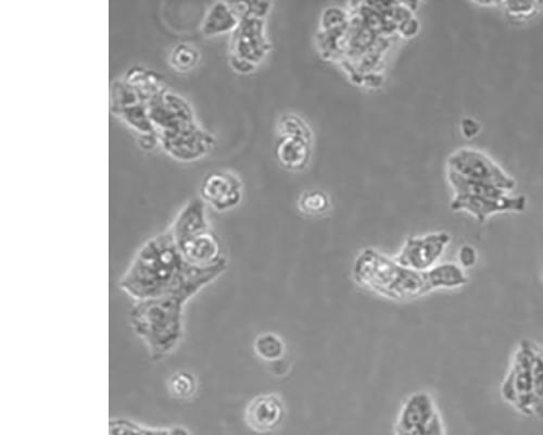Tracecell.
<instances>
[{
	"label": "cell",
	"mask_w": 543,
	"mask_h": 435,
	"mask_svg": "<svg viewBox=\"0 0 543 435\" xmlns=\"http://www.w3.org/2000/svg\"><path fill=\"white\" fill-rule=\"evenodd\" d=\"M223 260L211 268H197L183 258L170 230L148 240L120 279V289L136 302L167 295L189 301L223 275Z\"/></svg>",
	"instance_id": "1"
},
{
	"label": "cell",
	"mask_w": 543,
	"mask_h": 435,
	"mask_svg": "<svg viewBox=\"0 0 543 435\" xmlns=\"http://www.w3.org/2000/svg\"><path fill=\"white\" fill-rule=\"evenodd\" d=\"M352 278L361 287L394 301H412L440 288L462 287L469 279L454 264H444L427 271H416L393 258L365 248L352 267Z\"/></svg>",
	"instance_id": "2"
},
{
	"label": "cell",
	"mask_w": 543,
	"mask_h": 435,
	"mask_svg": "<svg viewBox=\"0 0 543 435\" xmlns=\"http://www.w3.org/2000/svg\"><path fill=\"white\" fill-rule=\"evenodd\" d=\"M146 90L148 117L164 151L184 161L205 156L213 138L199 127L191 105L166 89L153 72L147 73Z\"/></svg>",
	"instance_id": "3"
},
{
	"label": "cell",
	"mask_w": 543,
	"mask_h": 435,
	"mask_svg": "<svg viewBox=\"0 0 543 435\" xmlns=\"http://www.w3.org/2000/svg\"><path fill=\"white\" fill-rule=\"evenodd\" d=\"M187 302L184 297L167 295L138 301L132 309L133 331L154 360L167 357L181 343Z\"/></svg>",
	"instance_id": "4"
},
{
	"label": "cell",
	"mask_w": 543,
	"mask_h": 435,
	"mask_svg": "<svg viewBox=\"0 0 543 435\" xmlns=\"http://www.w3.org/2000/svg\"><path fill=\"white\" fill-rule=\"evenodd\" d=\"M169 230L189 265L211 268L226 259L218 235L209 226L206 203L200 197L186 203Z\"/></svg>",
	"instance_id": "5"
},
{
	"label": "cell",
	"mask_w": 543,
	"mask_h": 435,
	"mask_svg": "<svg viewBox=\"0 0 543 435\" xmlns=\"http://www.w3.org/2000/svg\"><path fill=\"white\" fill-rule=\"evenodd\" d=\"M503 399L527 417L543 418V348L521 342L501 388Z\"/></svg>",
	"instance_id": "6"
},
{
	"label": "cell",
	"mask_w": 543,
	"mask_h": 435,
	"mask_svg": "<svg viewBox=\"0 0 543 435\" xmlns=\"http://www.w3.org/2000/svg\"><path fill=\"white\" fill-rule=\"evenodd\" d=\"M448 178L456 194L451 209L469 211L481 223H484L490 215L505 211L522 213L526 208L527 201L524 196L510 197L507 191L497 186L466 180L449 169Z\"/></svg>",
	"instance_id": "7"
},
{
	"label": "cell",
	"mask_w": 543,
	"mask_h": 435,
	"mask_svg": "<svg viewBox=\"0 0 543 435\" xmlns=\"http://www.w3.org/2000/svg\"><path fill=\"white\" fill-rule=\"evenodd\" d=\"M271 45L265 36L264 20L249 14L241 18L231 41V65L241 73L254 71L269 54Z\"/></svg>",
	"instance_id": "8"
},
{
	"label": "cell",
	"mask_w": 543,
	"mask_h": 435,
	"mask_svg": "<svg viewBox=\"0 0 543 435\" xmlns=\"http://www.w3.org/2000/svg\"><path fill=\"white\" fill-rule=\"evenodd\" d=\"M395 435H446L431 395L416 392L403 403L396 418Z\"/></svg>",
	"instance_id": "9"
},
{
	"label": "cell",
	"mask_w": 543,
	"mask_h": 435,
	"mask_svg": "<svg viewBox=\"0 0 543 435\" xmlns=\"http://www.w3.org/2000/svg\"><path fill=\"white\" fill-rule=\"evenodd\" d=\"M448 169L466 180L494 185L503 191L515 188V181L507 176V173L489 157L475 149H459L449 158Z\"/></svg>",
	"instance_id": "10"
},
{
	"label": "cell",
	"mask_w": 543,
	"mask_h": 435,
	"mask_svg": "<svg viewBox=\"0 0 543 435\" xmlns=\"http://www.w3.org/2000/svg\"><path fill=\"white\" fill-rule=\"evenodd\" d=\"M450 240L446 232L428 234L422 238L411 236L394 259L401 266L416 271L431 270L445 253Z\"/></svg>",
	"instance_id": "11"
},
{
	"label": "cell",
	"mask_w": 543,
	"mask_h": 435,
	"mask_svg": "<svg viewBox=\"0 0 543 435\" xmlns=\"http://www.w3.org/2000/svg\"><path fill=\"white\" fill-rule=\"evenodd\" d=\"M200 198L222 213L242 203L243 184L231 172H211L201 184Z\"/></svg>",
	"instance_id": "12"
},
{
	"label": "cell",
	"mask_w": 543,
	"mask_h": 435,
	"mask_svg": "<svg viewBox=\"0 0 543 435\" xmlns=\"http://www.w3.org/2000/svg\"><path fill=\"white\" fill-rule=\"evenodd\" d=\"M244 419L252 431L262 434L274 432L285 419L284 403L276 394H261L248 403Z\"/></svg>",
	"instance_id": "13"
},
{
	"label": "cell",
	"mask_w": 543,
	"mask_h": 435,
	"mask_svg": "<svg viewBox=\"0 0 543 435\" xmlns=\"http://www.w3.org/2000/svg\"><path fill=\"white\" fill-rule=\"evenodd\" d=\"M275 156L286 169L299 171L305 169L310 161L311 141L293 136H281L275 146Z\"/></svg>",
	"instance_id": "14"
},
{
	"label": "cell",
	"mask_w": 543,
	"mask_h": 435,
	"mask_svg": "<svg viewBox=\"0 0 543 435\" xmlns=\"http://www.w3.org/2000/svg\"><path fill=\"white\" fill-rule=\"evenodd\" d=\"M241 16L234 8L233 4L217 2L211 5L201 23V32L207 36L220 35L234 32Z\"/></svg>",
	"instance_id": "15"
},
{
	"label": "cell",
	"mask_w": 543,
	"mask_h": 435,
	"mask_svg": "<svg viewBox=\"0 0 543 435\" xmlns=\"http://www.w3.org/2000/svg\"><path fill=\"white\" fill-rule=\"evenodd\" d=\"M254 347L257 355L267 362H276L285 353L284 342L276 334L270 332L258 335Z\"/></svg>",
	"instance_id": "16"
},
{
	"label": "cell",
	"mask_w": 543,
	"mask_h": 435,
	"mask_svg": "<svg viewBox=\"0 0 543 435\" xmlns=\"http://www.w3.org/2000/svg\"><path fill=\"white\" fill-rule=\"evenodd\" d=\"M298 207L308 216H321L330 210L331 198L320 190L309 191L300 196Z\"/></svg>",
	"instance_id": "17"
},
{
	"label": "cell",
	"mask_w": 543,
	"mask_h": 435,
	"mask_svg": "<svg viewBox=\"0 0 543 435\" xmlns=\"http://www.w3.org/2000/svg\"><path fill=\"white\" fill-rule=\"evenodd\" d=\"M168 389L175 399H191L197 391V379L188 371L175 372L168 381Z\"/></svg>",
	"instance_id": "18"
},
{
	"label": "cell",
	"mask_w": 543,
	"mask_h": 435,
	"mask_svg": "<svg viewBox=\"0 0 543 435\" xmlns=\"http://www.w3.org/2000/svg\"><path fill=\"white\" fill-rule=\"evenodd\" d=\"M199 52L196 47L188 43L176 45L170 54V64L176 71H189L199 62Z\"/></svg>",
	"instance_id": "19"
},
{
	"label": "cell",
	"mask_w": 543,
	"mask_h": 435,
	"mask_svg": "<svg viewBox=\"0 0 543 435\" xmlns=\"http://www.w3.org/2000/svg\"><path fill=\"white\" fill-rule=\"evenodd\" d=\"M281 136H293L311 141V131L308 124L293 114L284 115L279 122Z\"/></svg>",
	"instance_id": "20"
},
{
	"label": "cell",
	"mask_w": 543,
	"mask_h": 435,
	"mask_svg": "<svg viewBox=\"0 0 543 435\" xmlns=\"http://www.w3.org/2000/svg\"><path fill=\"white\" fill-rule=\"evenodd\" d=\"M110 435H146V428L138 426L135 422L124 419L110 421Z\"/></svg>",
	"instance_id": "21"
},
{
	"label": "cell",
	"mask_w": 543,
	"mask_h": 435,
	"mask_svg": "<svg viewBox=\"0 0 543 435\" xmlns=\"http://www.w3.org/2000/svg\"><path fill=\"white\" fill-rule=\"evenodd\" d=\"M509 15L514 18H527L533 16L538 3H505Z\"/></svg>",
	"instance_id": "22"
},
{
	"label": "cell",
	"mask_w": 543,
	"mask_h": 435,
	"mask_svg": "<svg viewBox=\"0 0 543 435\" xmlns=\"http://www.w3.org/2000/svg\"><path fill=\"white\" fill-rule=\"evenodd\" d=\"M460 263L465 268H471L476 264L477 254L475 248L470 245H464L459 253Z\"/></svg>",
	"instance_id": "23"
},
{
	"label": "cell",
	"mask_w": 543,
	"mask_h": 435,
	"mask_svg": "<svg viewBox=\"0 0 543 435\" xmlns=\"http://www.w3.org/2000/svg\"><path fill=\"white\" fill-rule=\"evenodd\" d=\"M420 28V23L418 20L414 19L413 17L408 18L407 20H404L400 23L399 31L403 36H414L416 33H418Z\"/></svg>",
	"instance_id": "24"
},
{
	"label": "cell",
	"mask_w": 543,
	"mask_h": 435,
	"mask_svg": "<svg viewBox=\"0 0 543 435\" xmlns=\"http://www.w3.org/2000/svg\"><path fill=\"white\" fill-rule=\"evenodd\" d=\"M462 130L467 138H472V136L478 133L479 127L477 123L471 119H465L462 122Z\"/></svg>",
	"instance_id": "25"
},
{
	"label": "cell",
	"mask_w": 543,
	"mask_h": 435,
	"mask_svg": "<svg viewBox=\"0 0 543 435\" xmlns=\"http://www.w3.org/2000/svg\"><path fill=\"white\" fill-rule=\"evenodd\" d=\"M168 435H192L186 428L181 426H176L171 429H168Z\"/></svg>",
	"instance_id": "26"
},
{
	"label": "cell",
	"mask_w": 543,
	"mask_h": 435,
	"mask_svg": "<svg viewBox=\"0 0 543 435\" xmlns=\"http://www.w3.org/2000/svg\"><path fill=\"white\" fill-rule=\"evenodd\" d=\"M146 435H168V429H147Z\"/></svg>",
	"instance_id": "27"
}]
</instances>
